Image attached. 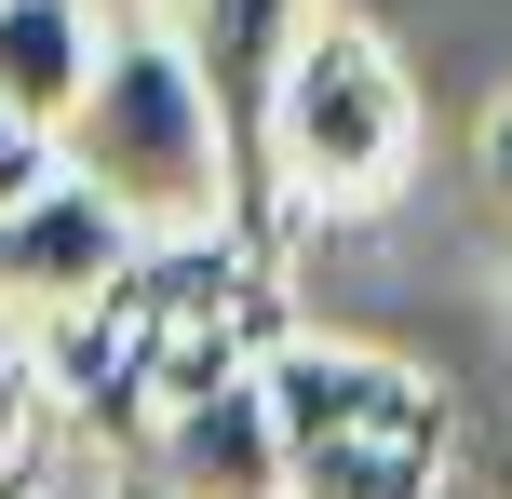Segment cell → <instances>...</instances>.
Segmentation results:
<instances>
[{
	"label": "cell",
	"instance_id": "obj_1",
	"mask_svg": "<svg viewBox=\"0 0 512 499\" xmlns=\"http://www.w3.org/2000/svg\"><path fill=\"white\" fill-rule=\"evenodd\" d=\"M405 176H418V95L391 68V41L351 14H297L243 135V189L283 216H378Z\"/></svg>",
	"mask_w": 512,
	"mask_h": 499
},
{
	"label": "cell",
	"instance_id": "obj_2",
	"mask_svg": "<svg viewBox=\"0 0 512 499\" xmlns=\"http://www.w3.org/2000/svg\"><path fill=\"white\" fill-rule=\"evenodd\" d=\"M54 162H68L81 189H108L135 230H216V216H230V122H216L189 41H162V27H135V14L95 41V81H81L68 122H54Z\"/></svg>",
	"mask_w": 512,
	"mask_h": 499
},
{
	"label": "cell",
	"instance_id": "obj_3",
	"mask_svg": "<svg viewBox=\"0 0 512 499\" xmlns=\"http://www.w3.org/2000/svg\"><path fill=\"white\" fill-rule=\"evenodd\" d=\"M256 392L283 432V499H445V392L405 351L256 338Z\"/></svg>",
	"mask_w": 512,
	"mask_h": 499
},
{
	"label": "cell",
	"instance_id": "obj_4",
	"mask_svg": "<svg viewBox=\"0 0 512 499\" xmlns=\"http://www.w3.org/2000/svg\"><path fill=\"white\" fill-rule=\"evenodd\" d=\"M122 459L162 499H283V432H270V392H256V351L189 378V392H162Z\"/></svg>",
	"mask_w": 512,
	"mask_h": 499
},
{
	"label": "cell",
	"instance_id": "obj_5",
	"mask_svg": "<svg viewBox=\"0 0 512 499\" xmlns=\"http://www.w3.org/2000/svg\"><path fill=\"white\" fill-rule=\"evenodd\" d=\"M122 257H135V216L108 203V189H81L68 162H41V176L0 203V311H14V324L81 311Z\"/></svg>",
	"mask_w": 512,
	"mask_h": 499
},
{
	"label": "cell",
	"instance_id": "obj_6",
	"mask_svg": "<svg viewBox=\"0 0 512 499\" xmlns=\"http://www.w3.org/2000/svg\"><path fill=\"white\" fill-rule=\"evenodd\" d=\"M176 41H189V68H203V95H216V122H230V189H243V135H256V95H270V68H283V41H297V14L310 0H176Z\"/></svg>",
	"mask_w": 512,
	"mask_h": 499
},
{
	"label": "cell",
	"instance_id": "obj_7",
	"mask_svg": "<svg viewBox=\"0 0 512 499\" xmlns=\"http://www.w3.org/2000/svg\"><path fill=\"white\" fill-rule=\"evenodd\" d=\"M95 41H108L95 0H0V108H14L27 135H54L68 95L95 81Z\"/></svg>",
	"mask_w": 512,
	"mask_h": 499
},
{
	"label": "cell",
	"instance_id": "obj_8",
	"mask_svg": "<svg viewBox=\"0 0 512 499\" xmlns=\"http://www.w3.org/2000/svg\"><path fill=\"white\" fill-rule=\"evenodd\" d=\"M41 419H54V378H41V324L0 311V499L41 473Z\"/></svg>",
	"mask_w": 512,
	"mask_h": 499
},
{
	"label": "cell",
	"instance_id": "obj_9",
	"mask_svg": "<svg viewBox=\"0 0 512 499\" xmlns=\"http://www.w3.org/2000/svg\"><path fill=\"white\" fill-rule=\"evenodd\" d=\"M41 162H54V135H27V122H14V108H0V203H14V189H27V176H41Z\"/></svg>",
	"mask_w": 512,
	"mask_h": 499
},
{
	"label": "cell",
	"instance_id": "obj_10",
	"mask_svg": "<svg viewBox=\"0 0 512 499\" xmlns=\"http://www.w3.org/2000/svg\"><path fill=\"white\" fill-rule=\"evenodd\" d=\"M472 162H486V189H499V203H512V95L486 108V135H472Z\"/></svg>",
	"mask_w": 512,
	"mask_h": 499
},
{
	"label": "cell",
	"instance_id": "obj_11",
	"mask_svg": "<svg viewBox=\"0 0 512 499\" xmlns=\"http://www.w3.org/2000/svg\"><path fill=\"white\" fill-rule=\"evenodd\" d=\"M108 499H162V486H149V473H135V459H122V486H108Z\"/></svg>",
	"mask_w": 512,
	"mask_h": 499
},
{
	"label": "cell",
	"instance_id": "obj_12",
	"mask_svg": "<svg viewBox=\"0 0 512 499\" xmlns=\"http://www.w3.org/2000/svg\"><path fill=\"white\" fill-rule=\"evenodd\" d=\"M95 14H108V27H122V14H135V0H95Z\"/></svg>",
	"mask_w": 512,
	"mask_h": 499
},
{
	"label": "cell",
	"instance_id": "obj_13",
	"mask_svg": "<svg viewBox=\"0 0 512 499\" xmlns=\"http://www.w3.org/2000/svg\"><path fill=\"white\" fill-rule=\"evenodd\" d=\"M445 499H459V473H445Z\"/></svg>",
	"mask_w": 512,
	"mask_h": 499
}]
</instances>
